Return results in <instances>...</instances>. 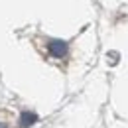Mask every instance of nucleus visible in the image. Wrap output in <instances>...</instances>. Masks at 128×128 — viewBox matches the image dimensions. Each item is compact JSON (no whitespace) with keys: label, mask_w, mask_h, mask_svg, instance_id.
Instances as JSON below:
<instances>
[{"label":"nucleus","mask_w":128,"mask_h":128,"mask_svg":"<svg viewBox=\"0 0 128 128\" xmlns=\"http://www.w3.org/2000/svg\"><path fill=\"white\" fill-rule=\"evenodd\" d=\"M48 49H49V53H51L53 57H57V59L65 57L67 51H69V48H67V44H65L63 40H51L48 44Z\"/></svg>","instance_id":"f257e3e1"},{"label":"nucleus","mask_w":128,"mask_h":128,"mask_svg":"<svg viewBox=\"0 0 128 128\" xmlns=\"http://www.w3.org/2000/svg\"><path fill=\"white\" fill-rule=\"evenodd\" d=\"M34 122H38V114H34V112H22V116H20V126L22 128H30Z\"/></svg>","instance_id":"f03ea898"}]
</instances>
